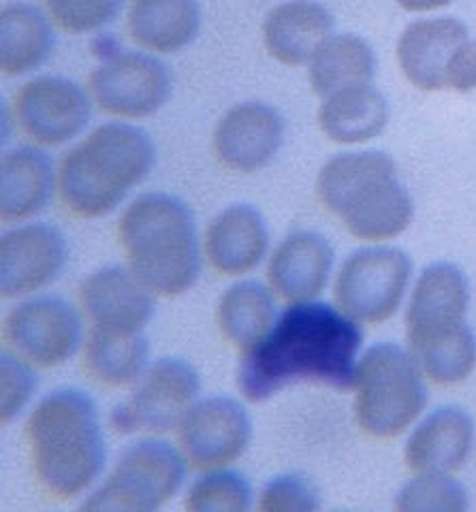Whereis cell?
Returning a JSON list of instances; mask_svg holds the SVG:
<instances>
[{
    "label": "cell",
    "instance_id": "cell-1",
    "mask_svg": "<svg viewBox=\"0 0 476 512\" xmlns=\"http://www.w3.org/2000/svg\"><path fill=\"white\" fill-rule=\"evenodd\" d=\"M363 335L359 323L338 306L291 303L265 338L242 355L237 387L261 404L293 382L353 389Z\"/></svg>",
    "mask_w": 476,
    "mask_h": 512
},
{
    "label": "cell",
    "instance_id": "cell-2",
    "mask_svg": "<svg viewBox=\"0 0 476 512\" xmlns=\"http://www.w3.org/2000/svg\"><path fill=\"white\" fill-rule=\"evenodd\" d=\"M24 434L37 483L58 502L82 495L103 472V429L97 406L84 391L45 395L30 412Z\"/></svg>",
    "mask_w": 476,
    "mask_h": 512
},
{
    "label": "cell",
    "instance_id": "cell-3",
    "mask_svg": "<svg viewBox=\"0 0 476 512\" xmlns=\"http://www.w3.org/2000/svg\"><path fill=\"white\" fill-rule=\"evenodd\" d=\"M118 244L126 267L154 295H182L199 278L195 216L182 199L167 192H146L126 207L118 220Z\"/></svg>",
    "mask_w": 476,
    "mask_h": 512
},
{
    "label": "cell",
    "instance_id": "cell-4",
    "mask_svg": "<svg viewBox=\"0 0 476 512\" xmlns=\"http://www.w3.org/2000/svg\"><path fill=\"white\" fill-rule=\"evenodd\" d=\"M154 165L156 146L148 131L126 122L101 124L62 158L60 201L77 218H103Z\"/></svg>",
    "mask_w": 476,
    "mask_h": 512
},
{
    "label": "cell",
    "instance_id": "cell-5",
    "mask_svg": "<svg viewBox=\"0 0 476 512\" xmlns=\"http://www.w3.org/2000/svg\"><path fill=\"white\" fill-rule=\"evenodd\" d=\"M316 197L361 242H389L415 216V203L400 182L395 160L378 150L329 158L316 175Z\"/></svg>",
    "mask_w": 476,
    "mask_h": 512
},
{
    "label": "cell",
    "instance_id": "cell-6",
    "mask_svg": "<svg viewBox=\"0 0 476 512\" xmlns=\"http://www.w3.org/2000/svg\"><path fill=\"white\" fill-rule=\"evenodd\" d=\"M353 391L359 429L378 440L402 436L427 404L423 372L415 357L389 342L372 346L359 359Z\"/></svg>",
    "mask_w": 476,
    "mask_h": 512
},
{
    "label": "cell",
    "instance_id": "cell-7",
    "mask_svg": "<svg viewBox=\"0 0 476 512\" xmlns=\"http://www.w3.org/2000/svg\"><path fill=\"white\" fill-rule=\"evenodd\" d=\"M184 457L163 440H139L120 455L114 472L82 504L101 512H152L184 483Z\"/></svg>",
    "mask_w": 476,
    "mask_h": 512
},
{
    "label": "cell",
    "instance_id": "cell-8",
    "mask_svg": "<svg viewBox=\"0 0 476 512\" xmlns=\"http://www.w3.org/2000/svg\"><path fill=\"white\" fill-rule=\"evenodd\" d=\"M412 274L410 256L400 248H363L342 263L333 299L359 325H380L402 306Z\"/></svg>",
    "mask_w": 476,
    "mask_h": 512
},
{
    "label": "cell",
    "instance_id": "cell-9",
    "mask_svg": "<svg viewBox=\"0 0 476 512\" xmlns=\"http://www.w3.org/2000/svg\"><path fill=\"white\" fill-rule=\"evenodd\" d=\"M201 380L182 359H161L146 367L133 393L111 412V427L120 434H165L178 429L197 404Z\"/></svg>",
    "mask_w": 476,
    "mask_h": 512
},
{
    "label": "cell",
    "instance_id": "cell-10",
    "mask_svg": "<svg viewBox=\"0 0 476 512\" xmlns=\"http://www.w3.org/2000/svg\"><path fill=\"white\" fill-rule=\"evenodd\" d=\"M92 101L105 114L141 120L161 111L171 96V73L150 54L122 52L109 56L88 77Z\"/></svg>",
    "mask_w": 476,
    "mask_h": 512
},
{
    "label": "cell",
    "instance_id": "cell-11",
    "mask_svg": "<svg viewBox=\"0 0 476 512\" xmlns=\"http://www.w3.org/2000/svg\"><path fill=\"white\" fill-rule=\"evenodd\" d=\"M5 342L15 355L39 367L69 361L82 346V318L58 297H37L20 303L5 318Z\"/></svg>",
    "mask_w": 476,
    "mask_h": 512
},
{
    "label": "cell",
    "instance_id": "cell-12",
    "mask_svg": "<svg viewBox=\"0 0 476 512\" xmlns=\"http://www.w3.org/2000/svg\"><path fill=\"white\" fill-rule=\"evenodd\" d=\"M22 133L39 146H62L84 131L92 116L88 92L65 77H37L13 96Z\"/></svg>",
    "mask_w": 476,
    "mask_h": 512
},
{
    "label": "cell",
    "instance_id": "cell-13",
    "mask_svg": "<svg viewBox=\"0 0 476 512\" xmlns=\"http://www.w3.org/2000/svg\"><path fill=\"white\" fill-rule=\"evenodd\" d=\"M182 457L195 470H222L248 448L252 425L242 404L231 397L201 399L178 425Z\"/></svg>",
    "mask_w": 476,
    "mask_h": 512
},
{
    "label": "cell",
    "instance_id": "cell-14",
    "mask_svg": "<svg viewBox=\"0 0 476 512\" xmlns=\"http://www.w3.org/2000/svg\"><path fill=\"white\" fill-rule=\"evenodd\" d=\"M468 303V280L462 269L444 261L427 265L406 306L408 348L438 340L466 325Z\"/></svg>",
    "mask_w": 476,
    "mask_h": 512
},
{
    "label": "cell",
    "instance_id": "cell-15",
    "mask_svg": "<svg viewBox=\"0 0 476 512\" xmlns=\"http://www.w3.org/2000/svg\"><path fill=\"white\" fill-rule=\"evenodd\" d=\"M67 239L52 224H24L0 239L3 297H22L52 284L67 263Z\"/></svg>",
    "mask_w": 476,
    "mask_h": 512
},
{
    "label": "cell",
    "instance_id": "cell-16",
    "mask_svg": "<svg viewBox=\"0 0 476 512\" xmlns=\"http://www.w3.org/2000/svg\"><path fill=\"white\" fill-rule=\"evenodd\" d=\"M79 303L94 331L144 333L154 316V293L129 267H103L79 286Z\"/></svg>",
    "mask_w": 476,
    "mask_h": 512
},
{
    "label": "cell",
    "instance_id": "cell-17",
    "mask_svg": "<svg viewBox=\"0 0 476 512\" xmlns=\"http://www.w3.org/2000/svg\"><path fill=\"white\" fill-rule=\"evenodd\" d=\"M284 141V122L274 107L242 103L231 107L214 128V152L237 173H255L272 163Z\"/></svg>",
    "mask_w": 476,
    "mask_h": 512
},
{
    "label": "cell",
    "instance_id": "cell-18",
    "mask_svg": "<svg viewBox=\"0 0 476 512\" xmlns=\"http://www.w3.org/2000/svg\"><path fill=\"white\" fill-rule=\"evenodd\" d=\"M468 39L466 24L457 18H425L408 24L395 47L402 75L417 90H447L449 62Z\"/></svg>",
    "mask_w": 476,
    "mask_h": 512
},
{
    "label": "cell",
    "instance_id": "cell-19",
    "mask_svg": "<svg viewBox=\"0 0 476 512\" xmlns=\"http://www.w3.org/2000/svg\"><path fill=\"white\" fill-rule=\"evenodd\" d=\"M269 246L265 218L257 207L237 203L222 210L203 235L205 259L220 276L250 274L263 261Z\"/></svg>",
    "mask_w": 476,
    "mask_h": 512
},
{
    "label": "cell",
    "instance_id": "cell-20",
    "mask_svg": "<svg viewBox=\"0 0 476 512\" xmlns=\"http://www.w3.org/2000/svg\"><path fill=\"white\" fill-rule=\"evenodd\" d=\"M474 442L470 414L457 406H442L427 414L412 431L404 461L415 474H455L464 468Z\"/></svg>",
    "mask_w": 476,
    "mask_h": 512
},
{
    "label": "cell",
    "instance_id": "cell-21",
    "mask_svg": "<svg viewBox=\"0 0 476 512\" xmlns=\"http://www.w3.org/2000/svg\"><path fill=\"white\" fill-rule=\"evenodd\" d=\"M333 269V248L314 231H295L282 239L267 265L272 291L289 303L314 301L323 293Z\"/></svg>",
    "mask_w": 476,
    "mask_h": 512
},
{
    "label": "cell",
    "instance_id": "cell-22",
    "mask_svg": "<svg viewBox=\"0 0 476 512\" xmlns=\"http://www.w3.org/2000/svg\"><path fill=\"white\" fill-rule=\"evenodd\" d=\"M331 11L316 0H287L265 15L261 37L267 54L287 67H304L333 35Z\"/></svg>",
    "mask_w": 476,
    "mask_h": 512
},
{
    "label": "cell",
    "instance_id": "cell-23",
    "mask_svg": "<svg viewBox=\"0 0 476 512\" xmlns=\"http://www.w3.org/2000/svg\"><path fill=\"white\" fill-rule=\"evenodd\" d=\"M52 160L37 148H15L0 160V218L3 222H24L45 210L52 199Z\"/></svg>",
    "mask_w": 476,
    "mask_h": 512
},
{
    "label": "cell",
    "instance_id": "cell-24",
    "mask_svg": "<svg viewBox=\"0 0 476 512\" xmlns=\"http://www.w3.org/2000/svg\"><path fill=\"white\" fill-rule=\"evenodd\" d=\"M126 28L146 52L176 54L199 35V0H131Z\"/></svg>",
    "mask_w": 476,
    "mask_h": 512
},
{
    "label": "cell",
    "instance_id": "cell-25",
    "mask_svg": "<svg viewBox=\"0 0 476 512\" xmlns=\"http://www.w3.org/2000/svg\"><path fill=\"white\" fill-rule=\"evenodd\" d=\"M376 54L357 35H331L308 62V82L319 99L374 84Z\"/></svg>",
    "mask_w": 476,
    "mask_h": 512
},
{
    "label": "cell",
    "instance_id": "cell-26",
    "mask_svg": "<svg viewBox=\"0 0 476 512\" xmlns=\"http://www.w3.org/2000/svg\"><path fill=\"white\" fill-rule=\"evenodd\" d=\"M56 35L52 18L28 3H9L0 13V67L18 77L39 69L52 56Z\"/></svg>",
    "mask_w": 476,
    "mask_h": 512
},
{
    "label": "cell",
    "instance_id": "cell-27",
    "mask_svg": "<svg viewBox=\"0 0 476 512\" xmlns=\"http://www.w3.org/2000/svg\"><path fill=\"white\" fill-rule=\"evenodd\" d=\"M389 124V103L374 86L333 94L321 103V133L342 146L366 143L385 131Z\"/></svg>",
    "mask_w": 476,
    "mask_h": 512
},
{
    "label": "cell",
    "instance_id": "cell-28",
    "mask_svg": "<svg viewBox=\"0 0 476 512\" xmlns=\"http://www.w3.org/2000/svg\"><path fill=\"white\" fill-rule=\"evenodd\" d=\"M276 306L259 282H240L227 288L216 306V325L231 346L248 352L276 323Z\"/></svg>",
    "mask_w": 476,
    "mask_h": 512
},
{
    "label": "cell",
    "instance_id": "cell-29",
    "mask_svg": "<svg viewBox=\"0 0 476 512\" xmlns=\"http://www.w3.org/2000/svg\"><path fill=\"white\" fill-rule=\"evenodd\" d=\"M148 342L144 333L90 331L84 346L86 374L105 387H126L146 372Z\"/></svg>",
    "mask_w": 476,
    "mask_h": 512
},
{
    "label": "cell",
    "instance_id": "cell-30",
    "mask_svg": "<svg viewBox=\"0 0 476 512\" xmlns=\"http://www.w3.org/2000/svg\"><path fill=\"white\" fill-rule=\"evenodd\" d=\"M408 350L423 376L440 387L464 382L476 370V335L468 323L438 340Z\"/></svg>",
    "mask_w": 476,
    "mask_h": 512
},
{
    "label": "cell",
    "instance_id": "cell-31",
    "mask_svg": "<svg viewBox=\"0 0 476 512\" xmlns=\"http://www.w3.org/2000/svg\"><path fill=\"white\" fill-rule=\"evenodd\" d=\"M468 506V493L453 474H417L395 498L400 512H464Z\"/></svg>",
    "mask_w": 476,
    "mask_h": 512
},
{
    "label": "cell",
    "instance_id": "cell-32",
    "mask_svg": "<svg viewBox=\"0 0 476 512\" xmlns=\"http://www.w3.org/2000/svg\"><path fill=\"white\" fill-rule=\"evenodd\" d=\"M252 506V489L240 472L212 470L190 487L184 508L188 512H244Z\"/></svg>",
    "mask_w": 476,
    "mask_h": 512
},
{
    "label": "cell",
    "instance_id": "cell-33",
    "mask_svg": "<svg viewBox=\"0 0 476 512\" xmlns=\"http://www.w3.org/2000/svg\"><path fill=\"white\" fill-rule=\"evenodd\" d=\"M124 0H43L52 22L69 35H86L116 20Z\"/></svg>",
    "mask_w": 476,
    "mask_h": 512
},
{
    "label": "cell",
    "instance_id": "cell-34",
    "mask_svg": "<svg viewBox=\"0 0 476 512\" xmlns=\"http://www.w3.org/2000/svg\"><path fill=\"white\" fill-rule=\"evenodd\" d=\"M319 508V493L301 474L276 476L265 485L259 498V510L263 512H314Z\"/></svg>",
    "mask_w": 476,
    "mask_h": 512
},
{
    "label": "cell",
    "instance_id": "cell-35",
    "mask_svg": "<svg viewBox=\"0 0 476 512\" xmlns=\"http://www.w3.org/2000/svg\"><path fill=\"white\" fill-rule=\"evenodd\" d=\"M0 374H3L0 376V391H3L0 419H3V425H7L26 408L30 397L37 391V376L30 363L15 352L13 355L5 352L3 361H0Z\"/></svg>",
    "mask_w": 476,
    "mask_h": 512
},
{
    "label": "cell",
    "instance_id": "cell-36",
    "mask_svg": "<svg viewBox=\"0 0 476 512\" xmlns=\"http://www.w3.org/2000/svg\"><path fill=\"white\" fill-rule=\"evenodd\" d=\"M447 88L453 92L476 90V41H466L453 54L447 69Z\"/></svg>",
    "mask_w": 476,
    "mask_h": 512
},
{
    "label": "cell",
    "instance_id": "cell-37",
    "mask_svg": "<svg viewBox=\"0 0 476 512\" xmlns=\"http://www.w3.org/2000/svg\"><path fill=\"white\" fill-rule=\"evenodd\" d=\"M408 13H427L442 7H449L453 0H395Z\"/></svg>",
    "mask_w": 476,
    "mask_h": 512
}]
</instances>
